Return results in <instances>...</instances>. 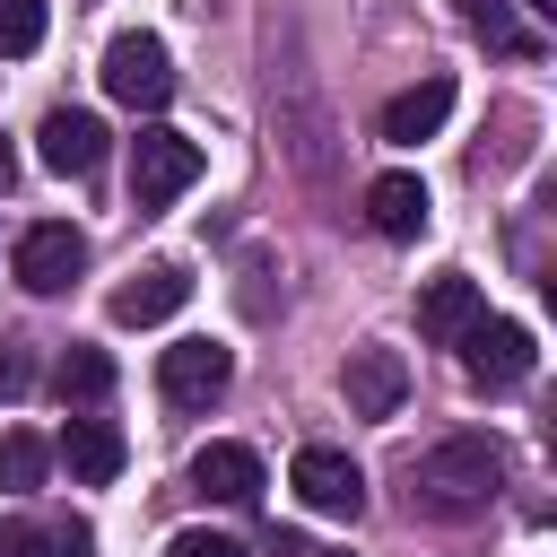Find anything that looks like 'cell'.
Segmentation results:
<instances>
[{"label":"cell","instance_id":"obj_7","mask_svg":"<svg viewBox=\"0 0 557 557\" xmlns=\"http://www.w3.org/2000/svg\"><path fill=\"white\" fill-rule=\"evenodd\" d=\"M226 383H235V357H226L218 339H174V348L157 357V392H165L174 409H209Z\"/></svg>","mask_w":557,"mask_h":557},{"label":"cell","instance_id":"obj_17","mask_svg":"<svg viewBox=\"0 0 557 557\" xmlns=\"http://www.w3.org/2000/svg\"><path fill=\"white\" fill-rule=\"evenodd\" d=\"M461 9V26L487 44V52H531V35L513 26V0H453Z\"/></svg>","mask_w":557,"mask_h":557},{"label":"cell","instance_id":"obj_1","mask_svg":"<svg viewBox=\"0 0 557 557\" xmlns=\"http://www.w3.org/2000/svg\"><path fill=\"white\" fill-rule=\"evenodd\" d=\"M505 479V453L487 435H444L426 461H409V496H426L435 513H479Z\"/></svg>","mask_w":557,"mask_h":557},{"label":"cell","instance_id":"obj_2","mask_svg":"<svg viewBox=\"0 0 557 557\" xmlns=\"http://www.w3.org/2000/svg\"><path fill=\"white\" fill-rule=\"evenodd\" d=\"M200 183V139H183V131H139L131 139V200L139 209H165V200H183Z\"/></svg>","mask_w":557,"mask_h":557},{"label":"cell","instance_id":"obj_12","mask_svg":"<svg viewBox=\"0 0 557 557\" xmlns=\"http://www.w3.org/2000/svg\"><path fill=\"white\" fill-rule=\"evenodd\" d=\"M61 470L78 487H113L122 479V426L113 418H70L61 426Z\"/></svg>","mask_w":557,"mask_h":557},{"label":"cell","instance_id":"obj_19","mask_svg":"<svg viewBox=\"0 0 557 557\" xmlns=\"http://www.w3.org/2000/svg\"><path fill=\"white\" fill-rule=\"evenodd\" d=\"M44 44V0H0V52H35Z\"/></svg>","mask_w":557,"mask_h":557},{"label":"cell","instance_id":"obj_9","mask_svg":"<svg viewBox=\"0 0 557 557\" xmlns=\"http://www.w3.org/2000/svg\"><path fill=\"white\" fill-rule=\"evenodd\" d=\"M339 392H348V418H392V409L409 400V366H400V348H348Z\"/></svg>","mask_w":557,"mask_h":557},{"label":"cell","instance_id":"obj_6","mask_svg":"<svg viewBox=\"0 0 557 557\" xmlns=\"http://www.w3.org/2000/svg\"><path fill=\"white\" fill-rule=\"evenodd\" d=\"M78 270H87V235H78L70 218H44V226H26V235H17V287L61 296Z\"/></svg>","mask_w":557,"mask_h":557},{"label":"cell","instance_id":"obj_14","mask_svg":"<svg viewBox=\"0 0 557 557\" xmlns=\"http://www.w3.org/2000/svg\"><path fill=\"white\" fill-rule=\"evenodd\" d=\"M191 487L218 496V505H252L261 496V453L252 444H200L191 453Z\"/></svg>","mask_w":557,"mask_h":557},{"label":"cell","instance_id":"obj_16","mask_svg":"<svg viewBox=\"0 0 557 557\" xmlns=\"http://www.w3.org/2000/svg\"><path fill=\"white\" fill-rule=\"evenodd\" d=\"M52 392H61V400H78V409H87V400H104V392H113V357L70 339V348H61V366H52Z\"/></svg>","mask_w":557,"mask_h":557},{"label":"cell","instance_id":"obj_10","mask_svg":"<svg viewBox=\"0 0 557 557\" xmlns=\"http://www.w3.org/2000/svg\"><path fill=\"white\" fill-rule=\"evenodd\" d=\"M35 157H44L52 174H96V165H104V122L78 113V104H52L44 131H35Z\"/></svg>","mask_w":557,"mask_h":557},{"label":"cell","instance_id":"obj_4","mask_svg":"<svg viewBox=\"0 0 557 557\" xmlns=\"http://www.w3.org/2000/svg\"><path fill=\"white\" fill-rule=\"evenodd\" d=\"M453 348H461V374H470L479 392H513V383L531 374V357H540L522 322H487V313H479V322H470Z\"/></svg>","mask_w":557,"mask_h":557},{"label":"cell","instance_id":"obj_11","mask_svg":"<svg viewBox=\"0 0 557 557\" xmlns=\"http://www.w3.org/2000/svg\"><path fill=\"white\" fill-rule=\"evenodd\" d=\"M453 122V78L435 70V78H418V87H400L392 104H383V139L392 148H418V139H435Z\"/></svg>","mask_w":557,"mask_h":557},{"label":"cell","instance_id":"obj_21","mask_svg":"<svg viewBox=\"0 0 557 557\" xmlns=\"http://www.w3.org/2000/svg\"><path fill=\"white\" fill-rule=\"evenodd\" d=\"M35 383V357H26V339H0V400H17Z\"/></svg>","mask_w":557,"mask_h":557},{"label":"cell","instance_id":"obj_18","mask_svg":"<svg viewBox=\"0 0 557 557\" xmlns=\"http://www.w3.org/2000/svg\"><path fill=\"white\" fill-rule=\"evenodd\" d=\"M44 461H52V444H44V435H26V426H9V435H0V487H17V496H26V487L44 479Z\"/></svg>","mask_w":557,"mask_h":557},{"label":"cell","instance_id":"obj_8","mask_svg":"<svg viewBox=\"0 0 557 557\" xmlns=\"http://www.w3.org/2000/svg\"><path fill=\"white\" fill-rule=\"evenodd\" d=\"M191 305V278L174 270V261H148V270H131L113 296H104V313L122 322V331H148V322H174Z\"/></svg>","mask_w":557,"mask_h":557},{"label":"cell","instance_id":"obj_5","mask_svg":"<svg viewBox=\"0 0 557 557\" xmlns=\"http://www.w3.org/2000/svg\"><path fill=\"white\" fill-rule=\"evenodd\" d=\"M287 479H296V496H305L313 513H339V522L366 513V470H357L339 444H305V453L287 461Z\"/></svg>","mask_w":557,"mask_h":557},{"label":"cell","instance_id":"obj_23","mask_svg":"<svg viewBox=\"0 0 557 557\" xmlns=\"http://www.w3.org/2000/svg\"><path fill=\"white\" fill-rule=\"evenodd\" d=\"M270 557H339V548H322V540H305V531H278Z\"/></svg>","mask_w":557,"mask_h":557},{"label":"cell","instance_id":"obj_22","mask_svg":"<svg viewBox=\"0 0 557 557\" xmlns=\"http://www.w3.org/2000/svg\"><path fill=\"white\" fill-rule=\"evenodd\" d=\"M165 557H244V548H235L226 531H174V540H165Z\"/></svg>","mask_w":557,"mask_h":557},{"label":"cell","instance_id":"obj_15","mask_svg":"<svg viewBox=\"0 0 557 557\" xmlns=\"http://www.w3.org/2000/svg\"><path fill=\"white\" fill-rule=\"evenodd\" d=\"M366 218H374V235H392V244L426 235V183H418V174H374V183H366Z\"/></svg>","mask_w":557,"mask_h":557},{"label":"cell","instance_id":"obj_24","mask_svg":"<svg viewBox=\"0 0 557 557\" xmlns=\"http://www.w3.org/2000/svg\"><path fill=\"white\" fill-rule=\"evenodd\" d=\"M9 183H17V157H9V139H0V191H9Z\"/></svg>","mask_w":557,"mask_h":557},{"label":"cell","instance_id":"obj_13","mask_svg":"<svg viewBox=\"0 0 557 557\" xmlns=\"http://www.w3.org/2000/svg\"><path fill=\"white\" fill-rule=\"evenodd\" d=\"M479 313H487V305H479V278H461V270H444V278L418 287V331H426L435 348H453Z\"/></svg>","mask_w":557,"mask_h":557},{"label":"cell","instance_id":"obj_25","mask_svg":"<svg viewBox=\"0 0 557 557\" xmlns=\"http://www.w3.org/2000/svg\"><path fill=\"white\" fill-rule=\"evenodd\" d=\"M522 9H531V17H557V0H522Z\"/></svg>","mask_w":557,"mask_h":557},{"label":"cell","instance_id":"obj_3","mask_svg":"<svg viewBox=\"0 0 557 557\" xmlns=\"http://www.w3.org/2000/svg\"><path fill=\"white\" fill-rule=\"evenodd\" d=\"M104 96L131 104V113H157V104L174 96L165 44H157V35H113V44H104Z\"/></svg>","mask_w":557,"mask_h":557},{"label":"cell","instance_id":"obj_20","mask_svg":"<svg viewBox=\"0 0 557 557\" xmlns=\"http://www.w3.org/2000/svg\"><path fill=\"white\" fill-rule=\"evenodd\" d=\"M0 557H61V531H44V522H0Z\"/></svg>","mask_w":557,"mask_h":557}]
</instances>
